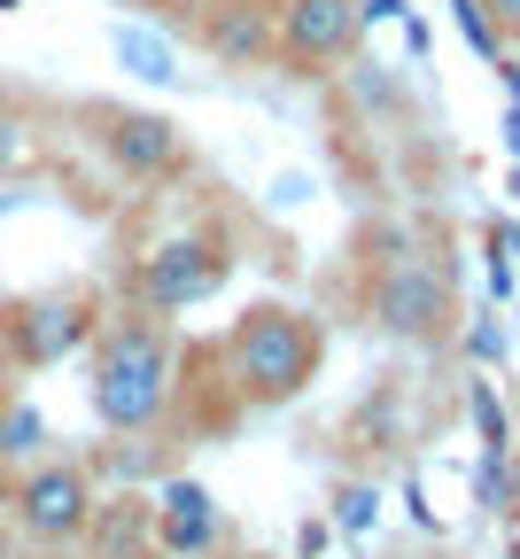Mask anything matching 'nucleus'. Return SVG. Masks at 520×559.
I'll use <instances>...</instances> for the list:
<instances>
[{"instance_id": "obj_1", "label": "nucleus", "mask_w": 520, "mask_h": 559, "mask_svg": "<svg viewBox=\"0 0 520 559\" xmlns=\"http://www.w3.org/2000/svg\"><path fill=\"white\" fill-rule=\"evenodd\" d=\"M86 404L102 419V436L117 443H156L172 436V404H179V326L109 304L94 342H86Z\"/></svg>"}, {"instance_id": "obj_2", "label": "nucleus", "mask_w": 520, "mask_h": 559, "mask_svg": "<svg viewBox=\"0 0 520 559\" xmlns=\"http://www.w3.org/2000/svg\"><path fill=\"white\" fill-rule=\"evenodd\" d=\"M210 366L241 412H280L327 373V319L304 304L257 296L241 319H226V334H210Z\"/></svg>"}, {"instance_id": "obj_3", "label": "nucleus", "mask_w": 520, "mask_h": 559, "mask_svg": "<svg viewBox=\"0 0 520 559\" xmlns=\"http://www.w3.org/2000/svg\"><path fill=\"white\" fill-rule=\"evenodd\" d=\"M226 280H234V234L210 226V218H187V226H172L164 241H147L132 257L117 304H140L156 319H187L226 288Z\"/></svg>"}, {"instance_id": "obj_4", "label": "nucleus", "mask_w": 520, "mask_h": 559, "mask_svg": "<svg viewBox=\"0 0 520 559\" xmlns=\"http://www.w3.org/2000/svg\"><path fill=\"white\" fill-rule=\"evenodd\" d=\"M365 319L404 349H451L466 311L442 264H427L419 249H389V257H365Z\"/></svg>"}, {"instance_id": "obj_5", "label": "nucleus", "mask_w": 520, "mask_h": 559, "mask_svg": "<svg viewBox=\"0 0 520 559\" xmlns=\"http://www.w3.org/2000/svg\"><path fill=\"white\" fill-rule=\"evenodd\" d=\"M109 296L102 280H55V288L0 296V366L9 373H55L62 358H79L94 342Z\"/></svg>"}, {"instance_id": "obj_6", "label": "nucleus", "mask_w": 520, "mask_h": 559, "mask_svg": "<svg viewBox=\"0 0 520 559\" xmlns=\"http://www.w3.org/2000/svg\"><path fill=\"white\" fill-rule=\"evenodd\" d=\"M102 506V474L86 451H39L16 466V498H9V536L24 551H79L86 521Z\"/></svg>"}, {"instance_id": "obj_7", "label": "nucleus", "mask_w": 520, "mask_h": 559, "mask_svg": "<svg viewBox=\"0 0 520 559\" xmlns=\"http://www.w3.org/2000/svg\"><path fill=\"white\" fill-rule=\"evenodd\" d=\"M86 148L125 179V187H172L194 171V140L164 109H125V102H79Z\"/></svg>"}, {"instance_id": "obj_8", "label": "nucleus", "mask_w": 520, "mask_h": 559, "mask_svg": "<svg viewBox=\"0 0 520 559\" xmlns=\"http://www.w3.org/2000/svg\"><path fill=\"white\" fill-rule=\"evenodd\" d=\"M365 47V9L357 0H272V62L287 79H334Z\"/></svg>"}, {"instance_id": "obj_9", "label": "nucleus", "mask_w": 520, "mask_h": 559, "mask_svg": "<svg viewBox=\"0 0 520 559\" xmlns=\"http://www.w3.org/2000/svg\"><path fill=\"white\" fill-rule=\"evenodd\" d=\"M147 521H156L164 559H217V544H226V513H217V498L187 474L164 481V498H147Z\"/></svg>"}, {"instance_id": "obj_10", "label": "nucleus", "mask_w": 520, "mask_h": 559, "mask_svg": "<svg viewBox=\"0 0 520 559\" xmlns=\"http://www.w3.org/2000/svg\"><path fill=\"white\" fill-rule=\"evenodd\" d=\"M194 47L217 70L272 62V0H194Z\"/></svg>"}, {"instance_id": "obj_11", "label": "nucleus", "mask_w": 520, "mask_h": 559, "mask_svg": "<svg viewBox=\"0 0 520 559\" xmlns=\"http://www.w3.org/2000/svg\"><path fill=\"white\" fill-rule=\"evenodd\" d=\"M79 559H164V551H156V521H147V498H140V489L94 506Z\"/></svg>"}, {"instance_id": "obj_12", "label": "nucleus", "mask_w": 520, "mask_h": 559, "mask_svg": "<svg viewBox=\"0 0 520 559\" xmlns=\"http://www.w3.org/2000/svg\"><path fill=\"white\" fill-rule=\"evenodd\" d=\"M32 164H39V117L24 94L0 86V179H24Z\"/></svg>"}, {"instance_id": "obj_13", "label": "nucleus", "mask_w": 520, "mask_h": 559, "mask_svg": "<svg viewBox=\"0 0 520 559\" xmlns=\"http://www.w3.org/2000/svg\"><path fill=\"white\" fill-rule=\"evenodd\" d=\"M39 443H47V419L24 396H9V404H0V459L24 466V459H39Z\"/></svg>"}, {"instance_id": "obj_14", "label": "nucleus", "mask_w": 520, "mask_h": 559, "mask_svg": "<svg viewBox=\"0 0 520 559\" xmlns=\"http://www.w3.org/2000/svg\"><path fill=\"white\" fill-rule=\"evenodd\" d=\"M374 521H381V489H374V481H357V474L334 481V528H342V536H365Z\"/></svg>"}, {"instance_id": "obj_15", "label": "nucleus", "mask_w": 520, "mask_h": 559, "mask_svg": "<svg viewBox=\"0 0 520 559\" xmlns=\"http://www.w3.org/2000/svg\"><path fill=\"white\" fill-rule=\"evenodd\" d=\"M474 419H482V443H489V451H512V428H505V404L489 396V381H474Z\"/></svg>"}, {"instance_id": "obj_16", "label": "nucleus", "mask_w": 520, "mask_h": 559, "mask_svg": "<svg viewBox=\"0 0 520 559\" xmlns=\"http://www.w3.org/2000/svg\"><path fill=\"white\" fill-rule=\"evenodd\" d=\"M459 24H466V39H474V55H482V62H497V55H505V39H497V24L482 16V0H459Z\"/></svg>"}, {"instance_id": "obj_17", "label": "nucleus", "mask_w": 520, "mask_h": 559, "mask_svg": "<svg viewBox=\"0 0 520 559\" xmlns=\"http://www.w3.org/2000/svg\"><path fill=\"white\" fill-rule=\"evenodd\" d=\"M482 16L497 24V39H505V47H520V0H482Z\"/></svg>"}, {"instance_id": "obj_18", "label": "nucleus", "mask_w": 520, "mask_h": 559, "mask_svg": "<svg viewBox=\"0 0 520 559\" xmlns=\"http://www.w3.org/2000/svg\"><path fill=\"white\" fill-rule=\"evenodd\" d=\"M327 536H334V521H304V528H295V551H304V559H311V551H319Z\"/></svg>"}, {"instance_id": "obj_19", "label": "nucleus", "mask_w": 520, "mask_h": 559, "mask_svg": "<svg viewBox=\"0 0 520 559\" xmlns=\"http://www.w3.org/2000/svg\"><path fill=\"white\" fill-rule=\"evenodd\" d=\"M9 498H16V466L0 459V521H9Z\"/></svg>"}, {"instance_id": "obj_20", "label": "nucleus", "mask_w": 520, "mask_h": 559, "mask_svg": "<svg viewBox=\"0 0 520 559\" xmlns=\"http://www.w3.org/2000/svg\"><path fill=\"white\" fill-rule=\"evenodd\" d=\"M125 9H194V0H125Z\"/></svg>"}, {"instance_id": "obj_21", "label": "nucleus", "mask_w": 520, "mask_h": 559, "mask_svg": "<svg viewBox=\"0 0 520 559\" xmlns=\"http://www.w3.org/2000/svg\"><path fill=\"white\" fill-rule=\"evenodd\" d=\"M16 559H79V551H24V544H16Z\"/></svg>"}, {"instance_id": "obj_22", "label": "nucleus", "mask_w": 520, "mask_h": 559, "mask_svg": "<svg viewBox=\"0 0 520 559\" xmlns=\"http://www.w3.org/2000/svg\"><path fill=\"white\" fill-rule=\"evenodd\" d=\"M0 559H16V536H9V521H0Z\"/></svg>"}, {"instance_id": "obj_23", "label": "nucleus", "mask_w": 520, "mask_h": 559, "mask_svg": "<svg viewBox=\"0 0 520 559\" xmlns=\"http://www.w3.org/2000/svg\"><path fill=\"white\" fill-rule=\"evenodd\" d=\"M505 481H512V498H520V466H505Z\"/></svg>"}, {"instance_id": "obj_24", "label": "nucleus", "mask_w": 520, "mask_h": 559, "mask_svg": "<svg viewBox=\"0 0 520 559\" xmlns=\"http://www.w3.org/2000/svg\"><path fill=\"white\" fill-rule=\"evenodd\" d=\"M0 9H24V0H0Z\"/></svg>"}, {"instance_id": "obj_25", "label": "nucleus", "mask_w": 520, "mask_h": 559, "mask_svg": "<svg viewBox=\"0 0 520 559\" xmlns=\"http://www.w3.org/2000/svg\"><path fill=\"white\" fill-rule=\"evenodd\" d=\"M249 559H272V551H249Z\"/></svg>"}]
</instances>
